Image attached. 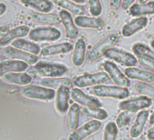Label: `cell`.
Listing matches in <instances>:
<instances>
[{"label": "cell", "mask_w": 154, "mask_h": 140, "mask_svg": "<svg viewBox=\"0 0 154 140\" xmlns=\"http://www.w3.org/2000/svg\"><path fill=\"white\" fill-rule=\"evenodd\" d=\"M30 32V29L26 26H19L9 30L1 39H0V46H5L11 43L15 39H18L26 37Z\"/></svg>", "instance_id": "e0dca14e"}, {"label": "cell", "mask_w": 154, "mask_h": 140, "mask_svg": "<svg viewBox=\"0 0 154 140\" xmlns=\"http://www.w3.org/2000/svg\"><path fill=\"white\" fill-rule=\"evenodd\" d=\"M132 51L135 56H146L149 57H151L154 59V51L150 49L148 46L141 44V43H136L132 46Z\"/></svg>", "instance_id": "d6a6232c"}, {"label": "cell", "mask_w": 154, "mask_h": 140, "mask_svg": "<svg viewBox=\"0 0 154 140\" xmlns=\"http://www.w3.org/2000/svg\"><path fill=\"white\" fill-rule=\"evenodd\" d=\"M147 136L149 140H154V131H149Z\"/></svg>", "instance_id": "b9f144b4"}, {"label": "cell", "mask_w": 154, "mask_h": 140, "mask_svg": "<svg viewBox=\"0 0 154 140\" xmlns=\"http://www.w3.org/2000/svg\"><path fill=\"white\" fill-rule=\"evenodd\" d=\"M13 47L17 48V49H21L24 50L26 52H29L33 55H38L41 50H40V46L31 41H27L22 38H18L16 39L13 43H12Z\"/></svg>", "instance_id": "f546056e"}, {"label": "cell", "mask_w": 154, "mask_h": 140, "mask_svg": "<svg viewBox=\"0 0 154 140\" xmlns=\"http://www.w3.org/2000/svg\"><path fill=\"white\" fill-rule=\"evenodd\" d=\"M31 18L35 22L41 23V24H48V25H58L61 22L59 16L55 14H48V13H41V12L32 13Z\"/></svg>", "instance_id": "f1b7e54d"}, {"label": "cell", "mask_w": 154, "mask_h": 140, "mask_svg": "<svg viewBox=\"0 0 154 140\" xmlns=\"http://www.w3.org/2000/svg\"><path fill=\"white\" fill-rule=\"evenodd\" d=\"M104 56L107 58L127 67H133L138 63V59L133 55L118 48H110L105 52Z\"/></svg>", "instance_id": "8992f818"}, {"label": "cell", "mask_w": 154, "mask_h": 140, "mask_svg": "<svg viewBox=\"0 0 154 140\" xmlns=\"http://www.w3.org/2000/svg\"><path fill=\"white\" fill-rule=\"evenodd\" d=\"M135 0H122V8L124 10H127L129 9L134 3Z\"/></svg>", "instance_id": "74e56055"}, {"label": "cell", "mask_w": 154, "mask_h": 140, "mask_svg": "<svg viewBox=\"0 0 154 140\" xmlns=\"http://www.w3.org/2000/svg\"><path fill=\"white\" fill-rule=\"evenodd\" d=\"M69 88L61 87L56 92L55 107L58 113L64 114L69 109Z\"/></svg>", "instance_id": "ac0fdd59"}, {"label": "cell", "mask_w": 154, "mask_h": 140, "mask_svg": "<svg viewBox=\"0 0 154 140\" xmlns=\"http://www.w3.org/2000/svg\"><path fill=\"white\" fill-rule=\"evenodd\" d=\"M101 126H102V122L100 120L94 119L88 121L81 127L72 131L70 134L68 140H84L86 137L97 132L101 128Z\"/></svg>", "instance_id": "ba28073f"}, {"label": "cell", "mask_w": 154, "mask_h": 140, "mask_svg": "<svg viewBox=\"0 0 154 140\" xmlns=\"http://www.w3.org/2000/svg\"><path fill=\"white\" fill-rule=\"evenodd\" d=\"M148 24V18L146 17L137 18L131 22L127 23L122 29V34L125 37H130L141 29H143Z\"/></svg>", "instance_id": "5bb4252c"}, {"label": "cell", "mask_w": 154, "mask_h": 140, "mask_svg": "<svg viewBox=\"0 0 154 140\" xmlns=\"http://www.w3.org/2000/svg\"><path fill=\"white\" fill-rule=\"evenodd\" d=\"M80 114L81 108L78 104H73L69 107L67 114V127L69 130L74 131L78 128Z\"/></svg>", "instance_id": "d4e9b609"}, {"label": "cell", "mask_w": 154, "mask_h": 140, "mask_svg": "<svg viewBox=\"0 0 154 140\" xmlns=\"http://www.w3.org/2000/svg\"><path fill=\"white\" fill-rule=\"evenodd\" d=\"M124 74L131 79L142 81L145 83H151L154 81V74L146 70L138 69L135 67H128L124 70Z\"/></svg>", "instance_id": "2e32d148"}, {"label": "cell", "mask_w": 154, "mask_h": 140, "mask_svg": "<svg viewBox=\"0 0 154 140\" xmlns=\"http://www.w3.org/2000/svg\"><path fill=\"white\" fill-rule=\"evenodd\" d=\"M59 18L61 19V23L63 24V26L64 27L66 36L69 38L73 39L78 36V29H77V27L75 26V23H74L70 12H68L66 10H62L59 13Z\"/></svg>", "instance_id": "9a60e30c"}, {"label": "cell", "mask_w": 154, "mask_h": 140, "mask_svg": "<svg viewBox=\"0 0 154 140\" xmlns=\"http://www.w3.org/2000/svg\"><path fill=\"white\" fill-rule=\"evenodd\" d=\"M103 68L115 85L121 88H126L130 86V80L127 78L125 74L122 73L117 67V65L111 61H106L103 64Z\"/></svg>", "instance_id": "30bf717a"}, {"label": "cell", "mask_w": 154, "mask_h": 140, "mask_svg": "<svg viewBox=\"0 0 154 140\" xmlns=\"http://www.w3.org/2000/svg\"><path fill=\"white\" fill-rule=\"evenodd\" d=\"M110 78H111L110 76L106 72H97V73L87 74V75H84V76L76 78L73 84L77 88H88L91 86L105 83L109 81Z\"/></svg>", "instance_id": "52a82bcc"}, {"label": "cell", "mask_w": 154, "mask_h": 140, "mask_svg": "<svg viewBox=\"0 0 154 140\" xmlns=\"http://www.w3.org/2000/svg\"><path fill=\"white\" fill-rule=\"evenodd\" d=\"M25 6L30 7L41 13H47L53 9V3L49 0H19Z\"/></svg>", "instance_id": "4316f807"}, {"label": "cell", "mask_w": 154, "mask_h": 140, "mask_svg": "<svg viewBox=\"0 0 154 140\" xmlns=\"http://www.w3.org/2000/svg\"><path fill=\"white\" fill-rule=\"evenodd\" d=\"M71 1H72V2H74V3H76V4H84L85 2V0H71Z\"/></svg>", "instance_id": "ee69618b"}, {"label": "cell", "mask_w": 154, "mask_h": 140, "mask_svg": "<svg viewBox=\"0 0 154 140\" xmlns=\"http://www.w3.org/2000/svg\"><path fill=\"white\" fill-rule=\"evenodd\" d=\"M29 38L35 42L44 41H56L61 37V31L55 27H37L31 30L28 34Z\"/></svg>", "instance_id": "5b68a950"}, {"label": "cell", "mask_w": 154, "mask_h": 140, "mask_svg": "<svg viewBox=\"0 0 154 140\" xmlns=\"http://www.w3.org/2000/svg\"><path fill=\"white\" fill-rule=\"evenodd\" d=\"M149 114V113L146 110H141L138 113L135 121L130 130V135L132 138H138L139 136H140L143 132L146 122L148 121Z\"/></svg>", "instance_id": "d6986e66"}, {"label": "cell", "mask_w": 154, "mask_h": 140, "mask_svg": "<svg viewBox=\"0 0 154 140\" xmlns=\"http://www.w3.org/2000/svg\"><path fill=\"white\" fill-rule=\"evenodd\" d=\"M51 1L53 4L56 5L57 7L72 13L77 17L84 16L86 13V11L83 6L76 4V3L71 1V0H51Z\"/></svg>", "instance_id": "44dd1931"}, {"label": "cell", "mask_w": 154, "mask_h": 140, "mask_svg": "<svg viewBox=\"0 0 154 140\" xmlns=\"http://www.w3.org/2000/svg\"><path fill=\"white\" fill-rule=\"evenodd\" d=\"M86 1L89 5L91 15L94 16V18L100 16L103 11V8H102L100 0H86Z\"/></svg>", "instance_id": "d590c367"}, {"label": "cell", "mask_w": 154, "mask_h": 140, "mask_svg": "<svg viewBox=\"0 0 154 140\" xmlns=\"http://www.w3.org/2000/svg\"><path fill=\"white\" fill-rule=\"evenodd\" d=\"M122 0H110V7L112 9H118L122 5Z\"/></svg>", "instance_id": "f35d334b"}, {"label": "cell", "mask_w": 154, "mask_h": 140, "mask_svg": "<svg viewBox=\"0 0 154 140\" xmlns=\"http://www.w3.org/2000/svg\"><path fill=\"white\" fill-rule=\"evenodd\" d=\"M149 124L151 126H154V111H153V113L151 114V116L149 117Z\"/></svg>", "instance_id": "7bdbcfd3"}, {"label": "cell", "mask_w": 154, "mask_h": 140, "mask_svg": "<svg viewBox=\"0 0 154 140\" xmlns=\"http://www.w3.org/2000/svg\"><path fill=\"white\" fill-rule=\"evenodd\" d=\"M8 32V27H6V26L0 27V39H1Z\"/></svg>", "instance_id": "ab89813d"}, {"label": "cell", "mask_w": 154, "mask_h": 140, "mask_svg": "<svg viewBox=\"0 0 154 140\" xmlns=\"http://www.w3.org/2000/svg\"><path fill=\"white\" fill-rule=\"evenodd\" d=\"M74 23L77 27L82 28L91 29H102L104 26L103 21L98 18H90L85 16H79L74 19Z\"/></svg>", "instance_id": "ffe728a7"}, {"label": "cell", "mask_w": 154, "mask_h": 140, "mask_svg": "<svg viewBox=\"0 0 154 140\" xmlns=\"http://www.w3.org/2000/svg\"><path fill=\"white\" fill-rule=\"evenodd\" d=\"M82 114L85 116L87 117H91L94 119H97V120H105L108 117V113L103 109V108H90V107H83L81 109Z\"/></svg>", "instance_id": "4dcf8cb0"}, {"label": "cell", "mask_w": 154, "mask_h": 140, "mask_svg": "<svg viewBox=\"0 0 154 140\" xmlns=\"http://www.w3.org/2000/svg\"><path fill=\"white\" fill-rule=\"evenodd\" d=\"M34 71L38 76L45 78H58L67 73L68 68L62 64L40 61L34 66Z\"/></svg>", "instance_id": "7a4b0ae2"}, {"label": "cell", "mask_w": 154, "mask_h": 140, "mask_svg": "<svg viewBox=\"0 0 154 140\" xmlns=\"http://www.w3.org/2000/svg\"><path fill=\"white\" fill-rule=\"evenodd\" d=\"M133 114L134 113L130 112V111H122L121 114H119L115 122L118 128H123L124 126H126L130 123Z\"/></svg>", "instance_id": "836d02e7"}, {"label": "cell", "mask_w": 154, "mask_h": 140, "mask_svg": "<svg viewBox=\"0 0 154 140\" xmlns=\"http://www.w3.org/2000/svg\"><path fill=\"white\" fill-rule=\"evenodd\" d=\"M150 46H151V47H152V48L154 49V38H153V39L151 40V42H150Z\"/></svg>", "instance_id": "bcb514c9"}, {"label": "cell", "mask_w": 154, "mask_h": 140, "mask_svg": "<svg viewBox=\"0 0 154 140\" xmlns=\"http://www.w3.org/2000/svg\"><path fill=\"white\" fill-rule=\"evenodd\" d=\"M21 94L25 97L42 101H50L55 97V92L54 89L34 85H26L22 88Z\"/></svg>", "instance_id": "3957f363"}, {"label": "cell", "mask_w": 154, "mask_h": 140, "mask_svg": "<svg viewBox=\"0 0 154 140\" xmlns=\"http://www.w3.org/2000/svg\"><path fill=\"white\" fill-rule=\"evenodd\" d=\"M4 55L11 59L22 60L28 65H35L37 63V56L35 55L27 53L21 49L14 48L12 46H8L4 49Z\"/></svg>", "instance_id": "7c38bea8"}, {"label": "cell", "mask_w": 154, "mask_h": 140, "mask_svg": "<svg viewBox=\"0 0 154 140\" xmlns=\"http://www.w3.org/2000/svg\"><path fill=\"white\" fill-rule=\"evenodd\" d=\"M85 52H86L85 41L84 40V38H79L74 45L72 57V61L75 66H81L84 64L85 59L86 57Z\"/></svg>", "instance_id": "603a6c76"}, {"label": "cell", "mask_w": 154, "mask_h": 140, "mask_svg": "<svg viewBox=\"0 0 154 140\" xmlns=\"http://www.w3.org/2000/svg\"><path fill=\"white\" fill-rule=\"evenodd\" d=\"M40 85L51 89H58L61 87H67L71 88L72 87V82L70 79L64 78H46L40 81Z\"/></svg>", "instance_id": "484cf974"}, {"label": "cell", "mask_w": 154, "mask_h": 140, "mask_svg": "<svg viewBox=\"0 0 154 140\" xmlns=\"http://www.w3.org/2000/svg\"><path fill=\"white\" fill-rule=\"evenodd\" d=\"M119 42V36L112 33L104 37L101 39L95 46H94L91 50L86 55V59L89 62H94L103 56H104L105 52L110 48H112Z\"/></svg>", "instance_id": "6da1fadb"}, {"label": "cell", "mask_w": 154, "mask_h": 140, "mask_svg": "<svg viewBox=\"0 0 154 140\" xmlns=\"http://www.w3.org/2000/svg\"><path fill=\"white\" fill-rule=\"evenodd\" d=\"M118 126L115 122H108L104 127L103 140H117Z\"/></svg>", "instance_id": "1f68e13d"}, {"label": "cell", "mask_w": 154, "mask_h": 140, "mask_svg": "<svg viewBox=\"0 0 154 140\" xmlns=\"http://www.w3.org/2000/svg\"><path fill=\"white\" fill-rule=\"evenodd\" d=\"M28 68V64L20 60H8L0 63V77L8 73L24 72Z\"/></svg>", "instance_id": "4fadbf2b"}, {"label": "cell", "mask_w": 154, "mask_h": 140, "mask_svg": "<svg viewBox=\"0 0 154 140\" xmlns=\"http://www.w3.org/2000/svg\"><path fill=\"white\" fill-rule=\"evenodd\" d=\"M7 11V6L3 3H0V17L4 15Z\"/></svg>", "instance_id": "60d3db41"}, {"label": "cell", "mask_w": 154, "mask_h": 140, "mask_svg": "<svg viewBox=\"0 0 154 140\" xmlns=\"http://www.w3.org/2000/svg\"><path fill=\"white\" fill-rule=\"evenodd\" d=\"M3 80L9 84L15 85H28L32 81V78L22 72H15V73H8L3 76Z\"/></svg>", "instance_id": "83f0119b"}, {"label": "cell", "mask_w": 154, "mask_h": 140, "mask_svg": "<svg viewBox=\"0 0 154 140\" xmlns=\"http://www.w3.org/2000/svg\"><path fill=\"white\" fill-rule=\"evenodd\" d=\"M135 89L140 94L154 99V88L153 87L147 85L146 83H138L135 85Z\"/></svg>", "instance_id": "e575fe53"}, {"label": "cell", "mask_w": 154, "mask_h": 140, "mask_svg": "<svg viewBox=\"0 0 154 140\" xmlns=\"http://www.w3.org/2000/svg\"><path fill=\"white\" fill-rule=\"evenodd\" d=\"M72 49H73V46L71 43L64 42V43L56 44V45L44 47L41 50L40 54L43 56H55L59 54H66L72 51Z\"/></svg>", "instance_id": "7402d4cb"}, {"label": "cell", "mask_w": 154, "mask_h": 140, "mask_svg": "<svg viewBox=\"0 0 154 140\" xmlns=\"http://www.w3.org/2000/svg\"><path fill=\"white\" fill-rule=\"evenodd\" d=\"M139 63L144 66L145 68L150 70V71L154 72V59L146 56H137Z\"/></svg>", "instance_id": "8d00e7d4"}, {"label": "cell", "mask_w": 154, "mask_h": 140, "mask_svg": "<svg viewBox=\"0 0 154 140\" xmlns=\"http://www.w3.org/2000/svg\"><path fill=\"white\" fill-rule=\"evenodd\" d=\"M92 93L99 97H112L115 99H125L130 96V92L125 88L97 85L93 88Z\"/></svg>", "instance_id": "277c9868"}, {"label": "cell", "mask_w": 154, "mask_h": 140, "mask_svg": "<svg viewBox=\"0 0 154 140\" xmlns=\"http://www.w3.org/2000/svg\"><path fill=\"white\" fill-rule=\"evenodd\" d=\"M129 14L132 17H144L147 15L154 14V1L143 3V4H133L129 8Z\"/></svg>", "instance_id": "cb8c5ba5"}, {"label": "cell", "mask_w": 154, "mask_h": 140, "mask_svg": "<svg viewBox=\"0 0 154 140\" xmlns=\"http://www.w3.org/2000/svg\"><path fill=\"white\" fill-rule=\"evenodd\" d=\"M152 104V100L146 96H141L139 97H134L131 99L123 100L119 104V108L122 111H130L136 113L140 110H143Z\"/></svg>", "instance_id": "9c48e42d"}, {"label": "cell", "mask_w": 154, "mask_h": 140, "mask_svg": "<svg viewBox=\"0 0 154 140\" xmlns=\"http://www.w3.org/2000/svg\"><path fill=\"white\" fill-rule=\"evenodd\" d=\"M139 1V4H143V3H146V1H148V0H138Z\"/></svg>", "instance_id": "f6af8a7d"}, {"label": "cell", "mask_w": 154, "mask_h": 140, "mask_svg": "<svg viewBox=\"0 0 154 140\" xmlns=\"http://www.w3.org/2000/svg\"><path fill=\"white\" fill-rule=\"evenodd\" d=\"M71 97L74 102H76L78 105L84 106L85 107L100 108L102 107V103L98 99H95L92 97L87 96L79 88H72L71 91Z\"/></svg>", "instance_id": "8fae6325"}]
</instances>
